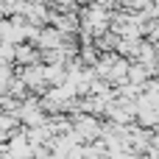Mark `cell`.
Returning <instances> with one entry per match:
<instances>
[{"label":"cell","instance_id":"obj_1","mask_svg":"<svg viewBox=\"0 0 159 159\" xmlns=\"http://www.w3.org/2000/svg\"><path fill=\"white\" fill-rule=\"evenodd\" d=\"M17 61H20V64H34V61H39V48L17 45Z\"/></svg>","mask_w":159,"mask_h":159}]
</instances>
